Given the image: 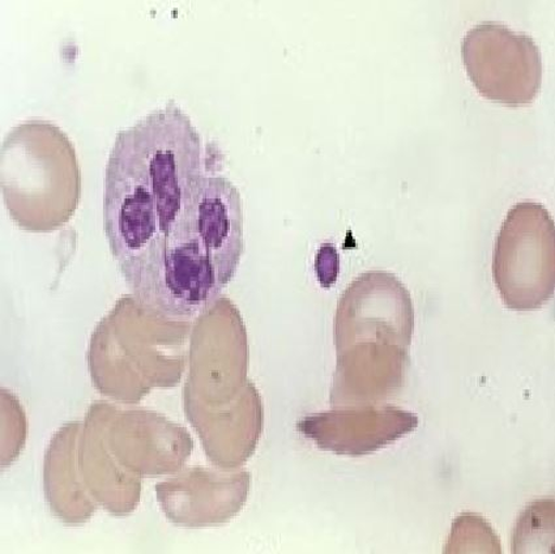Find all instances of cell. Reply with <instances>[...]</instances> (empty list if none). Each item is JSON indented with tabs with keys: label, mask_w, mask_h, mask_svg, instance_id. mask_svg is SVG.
I'll list each match as a JSON object with an SVG mask.
<instances>
[{
	"label": "cell",
	"mask_w": 555,
	"mask_h": 554,
	"mask_svg": "<svg viewBox=\"0 0 555 554\" xmlns=\"http://www.w3.org/2000/svg\"><path fill=\"white\" fill-rule=\"evenodd\" d=\"M406 364L405 348L365 343L340 355L334 404L366 403L388 397L400 387Z\"/></svg>",
	"instance_id": "7"
},
{
	"label": "cell",
	"mask_w": 555,
	"mask_h": 554,
	"mask_svg": "<svg viewBox=\"0 0 555 554\" xmlns=\"http://www.w3.org/2000/svg\"><path fill=\"white\" fill-rule=\"evenodd\" d=\"M80 191L78 157L59 126L29 120L9 132L2 144V193L18 227L51 232L65 226Z\"/></svg>",
	"instance_id": "2"
},
{
	"label": "cell",
	"mask_w": 555,
	"mask_h": 554,
	"mask_svg": "<svg viewBox=\"0 0 555 554\" xmlns=\"http://www.w3.org/2000/svg\"><path fill=\"white\" fill-rule=\"evenodd\" d=\"M444 553H494L501 554L500 538L489 521L474 513L459 515L452 525Z\"/></svg>",
	"instance_id": "9"
},
{
	"label": "cell",
	"mask_w": 555,
	"mask_h": 554,
	"mask_svg": "<svg viewBox=\"0 0 555 554\" xmlns=\"http://www.w3.org/2000/svg\"><path fill=\"white\" fill-rule=\"evenodd\" d=\"M418 426L411 412L392 409L324 412L298 424L319 449L340 456H365L387 448Z\"/></svg>",
	"instance_id": "6"
},
{
	"label": "cell",
	"mask_w": 555,
	"mask_h": 554,
	"mask_svg": "<svg viewBox=\"0 0 555 554\" xmlns=\"http://www.w3.org/2000/svg\"><path fill=\"white\" fill-rule=\"evenodd\" d=\"M554 501H534L520 515L513 534V552L529 553L553 550Z\"/></svg>",
	"instance_id": "8"
},
{
	"label": "cell",
	"mask_w": 555,
	"mask_h": 554,
	"mask_svg": "<svg viewBox=\"0 0 555 554\" xmlns=\"http://www.w3.org/2000/svg\"><path fill=\"white\" fill-rule=\"evenodd\" d=\"M462 55L470 81L485 99L516 107L538 98L542 61L532 37L493 22L478 24L465 35Z\"/></svg>",
	"instance_id": "4"
},
{
	"label": "cell",
	"mask_w": 555,
	"mask_h": 554,
	"mask_svg": "<svg viewBox=\"0 0 555 554\" xmlns=\"http://www.w3.org/2000/svg\"><path fill=\"white\" fill-rule=\"evenodd\" d=\"M206 173L199 132L173 101L118 132L104 186V229L118 266L170 233Z\"/></svg>",
	"instance_id": "1"
},
{
	"label": "cell",
	"mask_w": 555,
	"mask_h": 554,
	"mask_svg": "<svg viewBox=\"0 0 555 554\" xmlns=\"http://www.w3.org/2000/svg\"><path fill=\"white\" fill-rule=\"evenodd\" d=\"M493 276L509 310L534 311L551 301L555 228L544 206L520 202L509 209L495 242Z\"/></svg>",
	"instance_id": "3"
},
{
	"label": "cell",
	"mask_w": 555,
	"mask_h": 554,
	"mask_svg": "<svg viewBox=\"0 0 555 554\" xmlns=\"http://www.w3.org/2000/svg\"><path fill=\"white\" fill-rule=\"evenodd\" d=\"M412 330L410 293L391 273H363L344 293L336 317L339 352L357 342H372L373 336L408 348Z\"/></svg>",
	"instance_id": "5"
}]
</instances>
